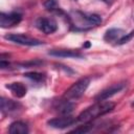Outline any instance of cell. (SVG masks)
<instances>
[{
	"mask_svg": "<svg viewBox=\"0 0 134 134\" xmlns=\"http://www.w3.org/2000/svg\"><path fill=\"white\" fill-rule=\"evenodd\" d=\"M114 107H115V104L112 102H105V100L97 102L96 104L88 107L86 110L81 112L76 120L80 122H84V124L90 122L91 120L111 112L114 109Z\"/></svg>",
	"mask_w": 134,
	"mask_h": 134,
	"instance_id": "1",
	"label": "cell"
},
{
	"mask_svg": "<svg viewBox=\"0 0 134 134\" xmlns=\"http://www.w3.org/2000/svg\"><path fill=\"white\" fill-rule=\"evenodd\" d=\"M90 84V79L85 76V77H82L80 79L79 81H76L74 84H72L64 93L63 97L64 98H67V99H77L80 98L84 92L87 90L88 86Z\"/></svg>",
	"mask_w": 134,
	"mask_h": 134,
	"instance_id": "2",
	"label": "cell"
},
{
	"mask_svg": "<svg viewBox=\"0 0 134 134\" xmlns=\"http://www.w3.org/2000/svg\"><path fill=\"white\" fill-rule=\"evenodd\" d=\"M4 39L10 42H14L16 44L25 45V46H38L43 44V41L26 35H22V34H8L4 36Z\"/></svg>",
	"mask_w": 134,
	"mask_h": 134,
	"instance_id": "3",
	"label": "cell"
},
{
	"mask_svg": "<svg viewBox=\"0 0 134 134\" xmlns=\"http://www.w3.org/2000/svg\"><path fill=\"white\" fill-rule=\"evenodd\" d=\"M22 20V15L17 12L1 13L0 14V26L2 28H9L18 25Z\"/></svg>",
	"mask_w": 134,
	"mask_h": 134,
	"instance_id": "4",
	"label": "cell"
},
{
	"mask_svg": "<svg viewBox=\"0 0 134 134\" xmlns=\"http://www.w3.org/2000/svg\"><path fill=\"white\" fill-rule=\"evenodd\" d=\"M76 118L70 116V115H63L61 117L51 118L47 121V125L54 129H65L70 126H73L76 122Z\"/></svg>",
	"mask_w": 134,
	"mask_h": 134,
	"instance_id": "5",
	"label": "cell"
},
{
	"mask_svg": "<svg viewBox=\"0 0 134 134\" xmlns=\"http://www.w3.org/2000/svg\"><path fill=\"white\" fill-rule=\"evenodd\" d=\"M37 27L46 35L53 34L58 29V24L53 18H39L36 21Z\"/></svg>",
	"mask_w": 134,
	"mask_h": 134,
	"instance_id": "6",
	"label": "cell"
},
{
	"mask_svg": "<svg viewBox=\"0 0 134 134\" xmlns=\"http://www.w3.org/2000/svg\"><path fill=\"white\" fill-rule=\"evenodd\" d=\"M124 87H125V84H122V83L114 84V85H112V86H110V87L104 89L103 91H100V92L94 97V99H95L96 102L106 100V99L112 97L113 95H115L116 93H118L119 91H121V90L124 89Z\"/></svg>",
	"mask_w": 134,
	"mask_h": 134,
	"instance_id": "7",
	"label": "cell"
},
{
	"mask_svg": "<svg viewBox=\"0 0 134 134\" xmlns=\"http://www.w3.org/2000/svg\"><path fill=\"white\" fill-rule=\"evenodd\" d=\"M1 112L3 114H12L22 108V105L16 100L1 97Z\"/></svg>",
	"mask_w": 134,
	"mask_h": 134,
	"instance_id": "8",
	"label": "cell"
},
{
	"mask_svg": "<svg viewBox=\"0 0 134 134\" xmlns=\"http://www.w3.org/2000/svg\"><path fill=\"white\" fill-rule=\"evenodd\" d=\"M73 108H74V105L70 102V99H67V98L61 99V100L57 102L54 105L55 111L62 115H69L73 111Z\"/></svg>",
	"mask_w": 134,
	"mask_h": 134,
	"instance_id": "9",
	"label": "cell"
},
{
	"mask_svg": "<svg viewBox=\"0 0 134 134\" xmlns=\"http://www.w3.org/2000/svg\"><path fill=\"white\" fill-rule=\"evenodd\" d=\"M48 53L59 58H83V54L79 50L73 49H52Z\"/></svg>",
	"mask_w": 134,
	"mask_h": 134,
	"instance_id": "10",
	"label": "cell"
},
{
	"mask_svg": "<svg viewBox=\"0 0 134 134\" xmlns=\"http://www.w3.org/2000/svg\"><path fill=\"white\" fill-rule=\"evenodd\" d=\"M10 92L13 95H15L16 97L18 98H21L23 96H25L26 92H27V88L24 84L20 83V82H14V83H10V84H7L5 86Z\"/></svg>",
	"mask_w": 134,
	"mask_h": 134,
	"instance_id": "11",
	"label": "cell"
},
{
	"mask_svg": "<svg viewBox=\"0 0 134 134\" xmlns=\"http://www.w3.org/2000/svg\"><path fill=\"white\" fill-rule=\"evenodd\" d=\"M125 35V31L120 28H110L106 31L104 40L107 42H118L119 39Z\"/></svg>",
	"mask_w": 134,
	"mask_h": 134,
	"instance_id": "12",
	"label": "cell"
},
{
	"mask_svg": "<svg viewBox=\"0 0 134 134\" xmlns=\"http://www.w3.org/2000/svg\"><path fill=\"white\" fill-rule=\"evenodd\" d=\"M8 132L10 134H27L28 133V127L25 122L21 120L14 121L9 125Z\"/></svg>",
	"mask_w": 134,
	"mask_h": 134,
	"instance_id": "13",
	"label": "cell"
},
{
	"mask_svg": "<svg viewBox=\"0 0 134 134\" xmlns=\"http://www.w3.org/2000/svg\"><path fill=\"white\" fill-rule=\"evenodd\" d=\"M76 14L81 17L82 20H84L86 23L90 25H98L102 23L100 16L96 14H88V13H81V12H76Z\"/></svg>",
	"mask_w": 134,
	"mask_h": 134,
	"instance_id": "14",
	"label": "cell"
},
{
	"mask_svg": "<svg viewBox=\"0 0 134 134\" xmlns=\"http://www.w3.org/2000/svg\"><path fill=\"white\" fill-rule=\"evenodd\" d=\"M24 76L36 82V83H43L45 80V74L41 73V72H37V71H31V72H26L24 73Z\"/></svg>",
	"mask_w": 134,
	"mask_h": 134,
	"instance_id": "15",
	"label": "cell"
},
{
	"mask_svg": "<svg viewBox=\"0 0 134 134\" xmlns=\"http://www.w3.org/2000/svg\"><path fill=\"white\" fill-rule=\"evenodd\" d=\"M44 7L47 9V10H50V12H58L60 10V7L58 6V2L57 0H45L44 1Z\"/></svg>",
	"mask_w": 134,
	"mask_h": 134,
	"instance_id": "16",
	"label": "cell"
},
{
	"mask_svg": "<svg viewBox=\"0 0 134 134\" xmlns=\"http://www.w3.org/2000/svg\"><path fill=\"white\" fill-rule=\"evenodd\" d=\"M92 128H93V125H90V124L87 122V125L81 126V127L72 130L71 132H73V133H88V132H90L92 130Z\"/></svg>",
	"mask_w": 134,
	"mask_h": 134,
	"instance_id": "17",
	"label": "cell"
},
{
	"mask_svg": "<svg viewBox=\"0 0 134 134\" xmlns=\"http://www.w3.org/2000/svg\"><path fill=\"white\" fill-rule=\"evenodd\" d=\"M133 35H134V31H131V32H129V34H125V35L119 39V41H118L116 44L121 45V44H125V43L129 42V41L131 40V38L133 37Z\"/></svg>",
	"mask_w": 134,
	"mask_h": 134,
	"instance_id": "18",
	"label": "cell"
},
{
	"mask_svg": "<svg viewBox=\"0 0 134 134\" xmlns=\"http://www.w3.org/2000/svg\"><path fill=\"white\" fill-rule=\"evenodd\" d=\"M89 46H90V43H89V42L87 41V42H86V44L84 45V47H89Z\"/></svg>",
	"mask_w": 134,
	"mask_h": 134,
	"instance_id": "19",
	"label": "cell"
},
{
	"mask_svg": "<svg viewBox=\"0 0 134 134\" xmlns=\"http://www.w3.org/2000/svg\"><path fill=\"white\" fill-rule=\"evenodd\" d=\"M132 106H134V102H133V103H132Z\"/></svg>",
	"mask_w": 134,
	"mask_h": 134,
	"instance_id": "20",
	"label": "cell"
}]
</instances>
